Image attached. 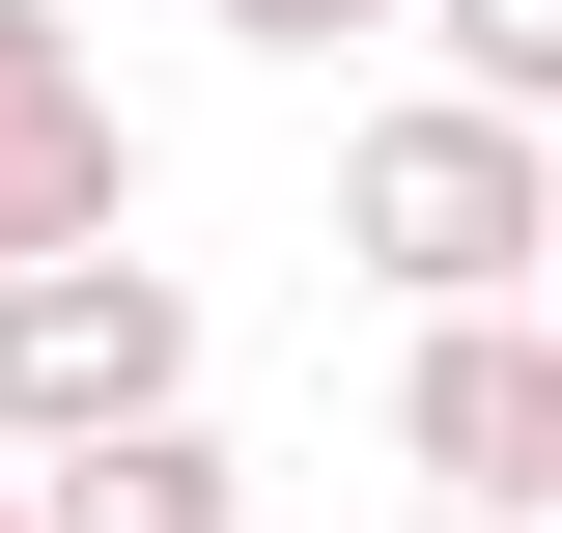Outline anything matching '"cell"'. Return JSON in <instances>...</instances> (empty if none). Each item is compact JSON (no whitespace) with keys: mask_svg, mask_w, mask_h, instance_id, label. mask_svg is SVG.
<instances>
[{"mask_svg":"<svg viewBox=\"0 0 562 533\" xmlns=\"http://www.w3.org/2000/svg\"><path fill=\"white\" fill-rule=\"evenodd\" d=\"M0 533H29V477H0Z\"/></svg>","mask_w":562,"mask_h":533,"instance_id":"8","label":"cell"},{"mask_svg":"<svg viewBox=\"0 0 562 533\" xmlns=\"http://www.w3.org/2000/svg\"><path fill=\"white\" fill-rule=\"evenodd\" d=\"M113 421H198V281L169 253H29L0 281V477L113 450Z\"/></svg>","mask_w":562,"mask_h":533,"instance_id":"2","label":"cell"},{"mask_svg":"<svg viewBox=\"0 0 562 533\" xmlns=\"http://www.w3.org/2000/svg\"><path fill=\"white\" fill-rule=\"evenodd\" d=\"M29 533H254V477H225V421H113L29 477Z\"/></svg>","mask_w":562,"mask_h":533,"instance_id":"5","label":"cell"},{"mask_svg":"<svg viewBox=\"0 0 562 533\" xmlns=\"http://www.w3.org/2000/svg\"><path fill=\"white\" fill-rule=\"evenodd\" d=\"M338 253L394 281V309H535V253H562V140H535V113H450V84H394V113L338 140Z\"/></svg>","mask_w":562,"mask_h":533,"instance_id":"1","label":"cell"},{"mask_svg":"<svg viewBox=\"0 0 562 533\" xmlns=\"http://www.w3.org/2000/svg\"><path fill=\"white\" fill-rule=\"evenodd\" d=\"M225 57H366V29H394V0H198Z\"/></svg>","mask_w":562,"mask_h":533,"instance_id":"7","label":"cell"},{"mask_svg":"<svg viewBox=\"0 0 562 533\" xmlns=\"http://www.w3.org/2000/svg\"><path fill=\"white\" fill-rule=\"evenodd\" d=\"M394 477H422L450 533H535V506H562V309H422Z\"/></svg>","mask_w":562,"mask_h":533,"instance_id":"3","label":"cell"},{"mask_svg":"<svg viewBox=\"0 0 562 533\" xmlns=\"http://www.w3.org/2000/svg\"><path fill=\"white\" fill-rule=\"evenodd\" d=\"M450 113H562V0H394Z\"/></svg>","mask_w":562,"mask_h":533,"instance_id":"6","label":"cell"},{"mask_svg":"<svg viewBox=\"0 0 562 533\" xmlns=\"http://www.w3.org/2000/svg\"><path fill=\"white\" fill-rule=\"evenodd\" d=\"M29 253H140V113L57 0H0V281Z\"/></svg>","mask_w":562,"mask_h":533,"instance_id":"4","label":"cell"}]
</instances>
